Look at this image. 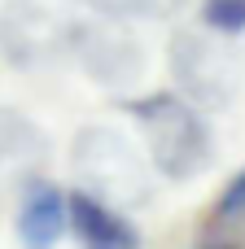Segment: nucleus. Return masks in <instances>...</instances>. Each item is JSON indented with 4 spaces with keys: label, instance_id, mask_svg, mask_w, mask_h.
Masks as SVG:
<instances>
[{
    "label": "nucleus",
    "instance_id": "obj_9",
    "mask_svg": "<svg viewBox=\"0 0 245 249\" xmlns=\"http://www.w3.org/2000/svg\"><path fill=\"white\" fill-rule=\"evenodd\" d=\"M83 4H92L96 13H110V18H167L184 0H83Z\"/></svg>",
    "mask_w": 245,
    "mask_h": 249
},
{
    "label": "nucleus",
    "instance_id": "obj_4",
    "mask_svg": "<svg viewBox=\"0 0 245 249\" xmlns=\"http://www.w3.org/2000/svg\"><path fill=\"white\" fill-rule=\"evenodd\" d=\"M70 35H75V26H61L35 0H18L0 18V48L18 66H35V61L57 57V48H70Z\"/></svg>",
    "mask_w": 245,
    "mask_h": 249
},
{
    "label": "nucleus",
    "instance_id": "obj_11",
    "mask_svg": "<svg viewBox=\"0 0 245 249\" xmlns=\"http://www.w3.org/2000/svg\"><path fill=\"white\" fill-rule=\"evenodd\" d=\"M206 241H228V245H245V206L215 214V223L206 228Z\"/></svg>",
    "mask_w": 245,
    "mask_h": 249
},
{
    "label": "nucleus",
    "instance_id": "obj_8",
    "mask_svg": "<svg viewBox=\"0 0 245 249\" xmlns=\"http://www.w3.org/2000/svg\"><path fill=\"white\" fill-rule=\"evenodd\" d=\"M66 223H70V197L57 184H31L26 201H22V214H18V236L26 245L44 249L66 232Z\"/></svg>",
    "mask_w": 245,
    "mask_h": 249
},
{
    "label": "nucleus",
    "instance_id": "obj_7",
    "mask_svg": "<svg viewBox=\"0 0 245 249\" xmlns=\"http://www.w3.org/2000/svg\"><path fill=\"white\" fill-rule=\"evenodd\" d=\"M70 232L75 241L92 249H136L140 245V232L118 214V206L92 197V193H75L70 197Z\"/></svg>",
    "mask_w": 245,
    "mask_h": 249
},
{
    "label": "nucleus",
    "instance_id": "obj_2",
    "mask_svg": "<svg viewBox=\"0 0 245 249\" xmlns=\"http://www.w3.org/2000/svg\"><path fill=\"white\" fill-rule=\"evenodd\" d=\"M70 162H75V175L83 179V193H92L110 206H140L153 193L145 158L132 149V140H123L110 127L79 131Z\"/></svg>",
    "mask_w": 245,
    "mask_h": 249
},
{
    "label": "nucleus",
    "instance_id": "obj_12",
    "mask_svg": "<svg viewBox=\"0 0 245 249\" xmlns=\"http://www.w3.org/2000/svg\"><path fill=\"white\" fill-rule=\"evenodd\" d=\"M237 206H245V171H237V175L228 179V188H224V197H219L215 214H224V210H237Z\"/></svg>",
    "mask_w": 245,
    "mask_h": 249
},
{
    "label": "nucleus",
    "instance_id": "obj_5",
    "mask_svg": "<svg viewBox=\"0 0 245 249\" xmlns=\"http://www.w3.org/2000/svg\"><path fill=\"white\" fill-rule=\"evenodd\" d=\"M70 53L83 61V70L101 83H132L145 70V53L132 35H123L118 26L92 22V26H75L70 35Z\"/></svg>",
    "mask_w": 245,
    "mask_h": 249
},
{
    "label": "nucleus",
    "instance_id": "obj_3",
    "mask_svg": "<svg viewBox=\"0 0 245 249\" xmlns=\"http://www.w3.org/2000/svg\"><path fill=\"white\" fill-rule=\"evenodd\" d=\"M171 70H175L180 88L206 109H219V105H228L237 96V61H232V53L202 39V35H175Z\"/></svg>",
    "mask_w": 245,
    "mask_h": 249
},
{
    "label": "nucleus",
    "instance_id": "obj_6",
    "mask_svg": "<svg viewBox=\"0 0 245 249\" xmlns=\"http://www.w3.org/2000/svg\"><path fill=\"white\" fill-rule=\"evenodd\" d=\"M44 162H48L44 131L31 118L0 105V188L4 184H31Z\"/></svg>",
    "mask_w": 245,
    "mask_h": 249
},
{
    "label": "nucleus",
    "instance_id": "obj_1",
    "mask_svg": "<svg viewBox=\"0 0 245 249\" xmlns=\"http://www.w3.org/2000/svg\"><path fill=\"white\" fill-rule=\"evenodd\" d=\"M127 109H132V118L140 123V131H145V140H149L153 171H158L162 179L184 184V179H193L197 171L210 166L215 140H210L206 118H202L188 101H180V96H171V92H153V96L127 101Z\"/></svg>",
    "mask_w": 245,
    "mask_h": 249
},
{
    "label": "nucleus",
    "instance_id": "obj_10",
    "mask_svg": "<svg viewBox=\"0 0 245 249\" xmlns=\"http://www.w3.org/2000/svg\"><path fill=\"white\" fill-rule=\"evenodd\" d=\"M202 22L219 35L245 31V0H202Z\"/></svg>",
    "mask_w": 245,
    "mask_h": 249
}]
</instances>
